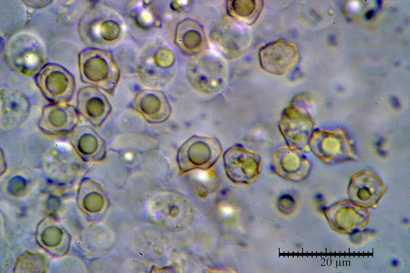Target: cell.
Masks as SVG:
<instances>
[{
  "instance_id": "9c48e42d",
  "label": "cell",
  "mask_w": 410,
  "mask_h": 273,
  "mask_svg": "<svg viewBox=\"0 0 410 273\" xmlns=\"http://www.w3.org/2000/svg\"><path fill=\"white\" fill-rule=\"evenodd\" d=\"M40 86L48 95L54 98H59L70 92L73 78L62 67L53 64L43 67L38 74Z\"/></svg>"
},
{
  "instance_id": "7c38bea8",
  "label": "cell",
  "mask_w": 410,
  "mask_h": 273,
  "mask_svg": "<svg viewBox=\"0 0 410 273\" xmlns=\"http://www.w3.org/2000/svg\"><path fill=\"white\" fill-rule=\"evenodd\" d=\"M204 35L201 27L197 23H190L186 29H181L178 34V42L189 51L197 52L204 44Z\"/></svg>"
},
{
  "instance_id": "5b68a950",
  "label": "cell",
  "mask_w": 410,
  "mask_h": 273,
  "mask_svg": "<svg viewBox=\"0 0 410 273\" xmlns=\"http://www.w3.org/2000/svg\"><path fill=\"white\" fill-rule=\"evenodd\" d=\"M223 161L228 177L234 182H252L259 173L260 157L241 145L228 149L224 153Z\"/></svg>"
},
{
  "instance_id": "6da1fadb",
  "label": "cell",
  "mask_w": 410,
  "mask_h": 273,
  "mask_svg": "<svg viewBox=\"0 0 410 273\" xmlns=\"http://www.w3.org/2000/svg\"><path fill=\"white\" fill-rule=\"evenodd\" d=\"M8 66L14 71L31 75L43 67L46 50L42 42L27 32L16 34L9 39L5 48Z\"/></svg>"
},
{
  "instance_id": "3957f363",
  "label": "cell",
  "mask_w": 410,
  "mask_h": 273,
  "mask_svg": "<svg viewBox=\"0 0 410 273\" xmlns=\"http://www.w3.org/2000/svg\"><path fill=\"white\" fill-rule=\"evenodd\" d=\"M221 153V145L216 138L193 136L179 148L177 161L182 172L207 169L217 161Z\"/></svg>"
},
{
  "instance_id": "30bf717a",
  "label": "cell",
  "mask_w": 410,
  "mask_h": 273,
  "mask_svg": "<svg viewBox=\"0 0 410 273\" xmlns=\"http://www.w3.org/2000/svg\"><path fill=\"white\" fill-rule=\"evenodd\" d=\"M135 104L138 111L151 123L162 122L170 115L169 104L159 92H143L137 96Z\"/></svg>"
},
{
  "instance_id": "52a82bcc",
  "label": "cell",
  "mask_w": 410,
  "mask_h": 273,
  "mask_svg": "<svg viewBox=\"0 0 410 273\" xmlns=\"http://www.w3.org/2000/svg\"><path fill=\"white\" fill-rule=\"evenodd\" d=\"M231 22L225 21L215 30L214 39L223 55L233 58L244 51L249 41L246 32Z\"/></svg>"
},
{
  "instance_id": "8992f818",
  "label": "cell",
  "mask_w": 410,
  "mask_h": 273,
  "mask_svg": "<svg viewBox=\"0 0 410 273\" xmlns=\"http://www.w3.org/2000/svg\"><path fill=\"white\" fill-rule=\"evenodd\" d=\"M258 56L260 66L264 71L275 75H281L295 65L298 53L292 44L278 38L262 47Z\"/></svg>"
},
{
  "instance_id": "8fae6325",
  "label": "cell",
  "mask_w": 410,
  "mask_h": 273,
  "mask_svg": "<svg viewBox=\"0 0 410 273\" xmlns=\"http://www.w3.org/2000/svg\"><path fill=\"white\" fill-rule=\"evenodd\" d=\"M263 7L261 1H228L229 15L236 20L247 25L253 24L259 17Z\"/></svg>"
},
{
  "instance_id": "ba28073f",
  "label": "cell",
  "mask_w": 410,
  "mask_h": 273,
  "mask_svg": "<svg viewBox=\"0 0 410 273\" xmlns=\"http://www.w3.org/2000/svg\"><path fill=\"white\" fill-rule=\"evenodd\" d=\"M199 71H195L194 84L196 87L207 92H215L222 88L225 83L227 69L224 62L217 57L203 60Z\"/></svg>"
},
{
  "instance_id": "277c9868",
  "label": "cell",
  "mask_w": 410,
  "mask_h": 273,
  "mask_svg": "<svg viewBox=\"0 0 410 273\" xmlns=\"http://www.w3.org/2000/svg\"><path fill=\"white\" fill-rule=\"evenodd\" d=\"M78 63L83 80L107 89L116 83L118 71L109 53L96 48L86 49L79 53Z\"/></svg>"
},
{
  "instance_id": "7a4b0ae2",
  "label": "cell",
  "mask_w": 410,
  "mask_h": 273,
  "mask_svg": "<svg viewBox=\"0 0 410 273\" xmlns=\"http://www.w3.org/2000/svg\"><path fill=\"white\" fill-rule=\"evenodd\" d=\"M79 36L90 47L107 46L119 37L121 28L117 18L109 10L95 6L86 10L78 25Z\"/></svg>"
}]
</instances>
